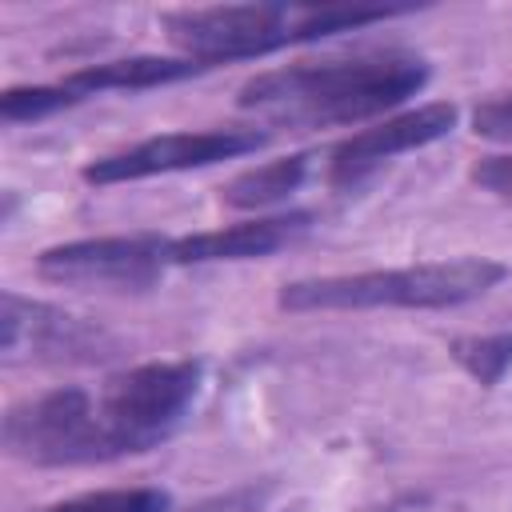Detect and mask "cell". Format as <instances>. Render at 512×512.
<instances>
[{
	"instance_id": "cell-14",
	"label": "cell",
	"mask_w": 512,
	"mask_h": 512,
	"mask_svg": "<svg viewBox=\"0 0 512 512\" xmlns=\"http://www.w3.org/2000/svg\"><path fill=\"white\" fill-rule=\"evenodd\" d=\"M452 356L464 364V372L480 384H500V376L508 372L512 364V336L500 332V336H464L452 344Z\"/></svg>"
},
{
	"instance_id": "cell-2",
	"label": "cell",
	"mask_w": 512,
	"mask_h": 512,
	"mask_svg": "<svg viewBox=\"0 0 512 512\" xmlns=\"http://www.w3.org/2000/svg\"><path fill=\"white\" fill-rule=\"evenodd\" d=\"M508 276L504 264L488 256L432 260L412 268H376L348 276H312L292 280L280 292V308L288 312H320V308H452L484 296Z\"/></svg>"
},
{
	"instance_id": "cell-1",
	"label": "cell",
	"mask_w": 512,
	"mask_h": 512,
	"mask_svg": "<svg viewBox=\"0 0 512 512\" xmlns=\"http://www.w3.org/2000/svg\"><path fill=\"white\" fill-rule=\"evenodd\" d=\"M424 80H428L424 60L404 52L292 64V68L252 76L240 88V108L284 120V124H312V128L356 124L404 104L424 88Z\"/></svg>"
},
{
	"instance_id": "cell-13",
	"label": "cell",
	"mask_w": 512,
	"mask_h": 512,
	"mask_svg": "<svg viewBox=\"0 0 512 512\" xmlns=\"http://www.w3.org/2000/svg\"><path fill=\"white\" fill-rule=\"evenodd\" d=\"M36 512H168V492L160 488H108V492H84L72 500L44 504Z\"/></svg>"
},
{
	"instance_id": "cell-11",
	"label": "cell",
	"mask_w": 512,
	"mask_h": 512,
	"mask_svg": "<svg viewBox=\"0 0 512 512\" xmlns=\"http://www.w3.org/2000/svg\"><path fill=\"white\" fill-rule=\"evenodd\" d=\"M204 72L200 60H168V56H128V60H108V64H92V68H80L72 72L64 84L76 92V96H92V92H140V88H156V84H172V80H188Z\"/></svg>"
},
{
	"instance_id": "cell-5",
	"label": "cell",
	"mask_w": 512,
	"mask_h": 512,
	"mask_svg": "<svg viewBox=\"0 0 512 512\" xmlns=\"http://www.w3.org/2000/svg\"><path fill=\"white\" fill-rule=\"evenodd\" d=\"M4 448L28 464H92L108 460L96 396L84 388H56L20 400L4 416Z\"/></svg>"
},
{
	"instance_id": "cell-3",
	"label": "cell",
	"mask_w": 512,
	"mask_h": 512,
	"mask_svg": "<svg viewBox=\"0 0 512 512\" xmlns=\"http://www.w3.org/2000/svg\"><path fill=\"white\" fill-rule=\"evenodd\" d=\"M196 392H200L196 360L140 364V368L112 376L96 396V416H100L108 460L164 444L184 424Z\"/></svg>"
},
{
	"instance_id": "cell-17",
	"label": "cell",
	"mask_w": 512,
	"mask_h": 512,
	"mask_svg": "<svg viewBox=\"0 0 512 512\" xmlns=\"http://www.w3.org/2000/svg\"><path fill=\"white\" fill-rule=\"evenodd\" d=\"M472 124H476V132L488 136V140H512V96L480 104Z\"/></svg>"
},
{
	"instance_id": "cell-7",
	"label": "cell",
	"mask_w": 512,
	"mask_h": 512,
	"mask_svg": "<svg viewBox=\"0 0 512 512\" xmlns=\"http://www.w3.org/2000/svg\"><path fill=\"white\" fill-rule=\"evenodd\" d=\"M268 136L256 128H208V132H164L152 140H140L124 152L100 156L84 168L88 184H120V180H144L160 172H184L204 168L216 160H232L244 152H256Z\"/></svg>"
},
{
	"instance_id": "cell-12",
	"label": "cell",
	"mask_w": 512,
	"mask_h": 512,
	"mask_svg": "<svg viewBox=\"0 0 512 512\" xmlns=\"http://www.w3.org/2000/svg\"><path fill=\"white\" fill-rule=\"evenodd\" d=\"M304 172H308V156L296 152V156H284V160H272V164L232 176L220 188V200L228 208H268V204L288 200L304 184Z\"/></svg>"
},
{
	"instance_id": "cell-16",
	"label": "cell",
	"mask_w": 512,
	"mask_h": 512,
	"mask_svg": "<svg viewBox=\"0 0 512 512\" xmlns=\"http://www.w3.org/2000/svg\"><path fill=\"white\" fill-rule=\"evenodd\" d=\"M472 180L500 196V200H512V152H500V156H484L476 168H472Z\"/></svg>"
},
{
	"instance_id": "cell-15",
	"label": "cell",
	"mask_w": 512,
	"mask_h": 512,
	"mask_svg": "<svg viewBox=\"0 0 512 512\" xmlns=\"http://www.w3.org/2000/svg\"><path fill=\"white\" fill-rule=\"evenodd\" d=\"M80 96L68 84H36V88H8L0 96V116L8 124H24V120H40L52 116L68 104H76Z\"/></svg>"
},
{
	"instance_id": "cell-6",
	"label": "cell",
	"mask_w": 512,
	"mask_h": 512,
	"mask_svg": "<svg viewBox=\"0 0 512 512\" xmlns=\"http://www.w3.org/2000/svg\"><path fill=\"white\" fill-rule=\"evenodd\" d=\"M172 264L168 240L160 236H100L44 248L36 272L52 284L72 288H112V292H144Z\"/></svg>"
},
{
	"instance_id": "cell-9",
	"label": "cell",
	"mask_w": 512,
	"mask_h": 512,
	"mask_svg": "<svg viewBox=\"0 0 512 512\" xmlns=\"http://www.w3.org/2000/svg\"><path fill=\"white\" fill-rule=\"evenodd\" d=\"M4 356L16 360V352L28 344L32 356H48V360H92L100 356V332L84 328L76 316H64L48 304L36 300H20L16 292H4Z\"/></svg>"
},
{
	"instance_id": "cell-8",
	"label": "cell",
	"mask_w": 512,
	"mask_h": 512,
	"mask_svg": "<svg viewBox=\"0 0 512 512\" xmlns=\"http://www.w3.org/2000/svg\"><path fill=\"white\" fill-rule=\"evenodd\" d=\"M456 120H460V112H456V104H448V100L420 104V108H412V112L388 116L384 124L348 136V140L332 152V180H336V184H356L360 176H368V172L380 168L384 160H392V156H400V152H412V148H424V144L448 136V132L456 128Z\"/></svg>"
},
{
	"instance_id": "cell-10",
	"label": "cell",
	"mask_w": 512,
	"mask_h": 512,
	"mask_svg": "<svg viewBox=\"0 0 512 512\" xmlns=\"http://www.w3.org/2000/svg\"><path fill=\"white\" fill-rule=\"evenodd\" d=\"M308 232V212H288V216H260L244 220L232 228L216 232H196L168 240L172 264H212V260H248V256H268Z\"/></svg>"
},
{
	"instance_id": "cell-18",
	"label": "cell",
	"mask_w": 512,
	"mask_h": 512,
	"mask_svg": "<svg viewBox=\"0 0 512 512\" xmlns=\"http://www.w3.org/2000/svg\"><path fill=\"white\" fill-rule=\"evenodd\" d=\"M196 512H264L256 492H236V496H224V500H212V504H200Z\"/></svg>"
},
{
	"instance_id": "cell-4",
	"label": "cell",
	"mask_w": 512,
	"mask_h": 512,
	"mask_svg": "<svg viewBox=\"0 0 512 512\" xmlns=\"http://www.w3.org/2000/svg\"><path fill=\"white\" fill-rule=\"evenodd\" d=\"M296 16L300 8L288 4H216L164 12L160 24L188 60L212 68L224 60H252L296 44Z\"/></svg>"
}]
</instances>
